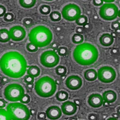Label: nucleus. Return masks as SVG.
<instances>
[{
	"mask_svg": "<svg viewBox=\"0 0 120 120\" xmlns=\"http://www.w3.org/2000/svg\"><path fill=\"white\" fill-rule=\"evenodd\" d=\"M0 67L5 75L15 79L23 76L27 67L25 57L16 51H10L3 55L0 59Z\"/></svg>",
	"mask_w": 120,
	"mask_h": 120,
	"instance_id": "obj_1",
	"label": "nucleus"
},
{
	"mask_svg": "<svg viewBox=\"0 0 120 120\" xmlns=\"http://www.w3.org/2000/svg\"><path fill=\"white\" fill-rule=\"evenodd\" d=\"M73 56L75 61L80 65H90L97 60L98 52L94 46L85 42L76 47L73 52Z\"/></svg>",
	"mask_w": 120,
	"mask_h": 120,
	"instance_id": "obj_2",
	"label": "nucleus"
},
{
	"mask_svg": "<svg viewBox=\"0 0 120 120\" xmlns=\"http://www.w3.org/2000/svg\"><path fill=\"white\" fill-rule=\"evenodd\" d=\"M29 41L42 48L49 45L52 39V32L44 26H38L33 28L29 34Z\"/></svg>",
	"mask_w": 120,
	"mask_h": 120,
	"instance_id": "obj_3",
	"label": "nucleus"
},
{
	"mask_svg": "<svg viewBox=\"0 0 120 120\" xmlns=\"http://www.w3.org/2000/svg\"><path fill=\"white\" fill-rule=\"evenodd\" d=\"M56 82L49 76L40 78L34 85L36 93L41 97L48 98L55 94L56 90Z\"/></svg>",
	"mask_w": 120,
	"mask_h": 120,
	"instance_id": "obj_4",
	"label": "nucleus"
},
{
	"mask_svg": "<svg viewBox=\"0 0 120 120\" xmlns=\"http://www.w3.org/2000/svg\"><path fill=\"white\" fill-rule=\"evenodd\" d=\"M7 110L12 120H27L30 119V110L21 102L10 103L7 106Z\"/></svg>",
	"mask_w": 120,
	"mask_h": 120,
	"instance_id": "obj_5",
	"label": "nucleus"
},
{
	"mask_svg": "<svg viewBox=\"0 0 120 120\" xmlns=\"http://www.w3.org/2000/svg\"><path fill=\"white\" fill-rule=\"evenodd\" d=\"M25 94L23 87L18 84L12 83L8 85L4 89V92L5 98L11 102L20 101Z\"/></svg>",
	"mask_w": 120,
	"mask_h": 120,
	"instance_id": "obj_6",
	"label": "nucleus"
},
{
	"mask_svg": "<svg viewBox=\"0 0 120 120\" xmlns=\"http://www.w3.org/2000/svg\"><path fill=\"white\" fill-rule=\"evenodd\" d=\"M119 9L113 3H105L101 6L99 10L100 16L106 21H112L118 16Z\"/></svg>",
	"mask_w": 120,
	"mask_h": 120,
	"instance_id": "obj_7",
	"label": "nucleus"
},
{
	"mask_svg": "<svg viewBox=\"0 0 120 120\" xmlns=\"http://www.w3.org/2000/svg\"><path fill=\"white\" fill-rule=\"evenodd\" d=\"M40 60L42 66L51 68L59 64L60 58L56 52L53 50H49L45 51L41 54Z\"/></svg>",
	"mask_w": 120,
	"mask_h": 120,
	"instance_id": "obj_8",
	"label": "nucleus"
},
{
	"mask_svg": "<svg viewBox=\"0 0 120 120\" xmlns=\"http://www.w3.org/2000/svg\"><path fill=\"white\" fill-rule=\"evenodd\" d=\"M81 10L76 4H69L63 7L62 11L63 18L69 21H76L81 15Z\"/></svg>",
	"mask_w": 120,
	"mask_h": 120,
	"instance_id": "obj_9",
	"label": "nucleus"
},
{
	"mask_svg": "<svg viewBox=\"0 0 120 120\" xmlns=\"http://www.w3.org/2000/svg\"><path fill=\"white\" fill-rule=\"evenodd\" d=\"M99 80L104 83H110L114 81L116 74L115 70L109 66H104L100 68L98 71Z\"/></svg>",
	"mask_w": 120,
	"mask_h": 120,
	"instance_id": "obj_10",
	"label": "nucleus"
},
{
	"mask_svg": "<svg viewBox=\"0 0 120 120\" xmlns=\"http://www.w3.org/2000/svg\"><path fill=\"white\" fill-rule=\"evenodd\" d=\"M9 33L11 39L16 42L21 41L26 37V31L21 26H14L10 29Z\"/></svg>",
	"mask_w": 120,
	"mask_h": 120,
	"instance_id": "obj_11",
	"label": "nucleus"
},
{
	"mask_svg": "<svg viewBox=\"0 0 120 120\" xmlns=\"http://www.w3.org/2000/svg\"><path fill=\"white\" fill-rule=\"evenodd\" d=\"M65 85L70 90H77L82 86V81L81 78L77 75H71L66 80Z\"/></svg>",
	"mask_w": 120,
	"mask_h": 120,
	"instance_id": "obj_12",
	"label": "nucleus"
},
{
	"mask_svg": "<svg viewBox=\"0 0 120 120\" xmlns=\"http://www.w3.org/2000/svg\"><path fill=\"white\" fill-rule=\"evenodd\" d=\"M104 100L102 96L98 93L93 94L89 96L88 102L89 105L93 108H99L102 106Z\"/></svg>",
	"mask_w": 120,
	"mask_h": 120,
	"instance_id": "obj_13",
	"label": "nucleus"
},
{
	"mask_svg": "<svg viewBox=\"0 0 120 120\" xmlns=\"http://www.w3.org/2000/svg\"><path fill=\"white\" fill-rule=\"evenodd\" d=\"M61 110L64 114L71 116L76 112L77 107L74 102L70 101H66L62 105Z\"/></svg>",
	"mask_w": 120,
	"mask_h": 120,
	"instance_id": "obj_14",
	"label": "nucleus"
},
{
	"mask_svg": "<svg viewBox=\"0 0 120 120\" xmlns=\"http://www.w3.org/2000/svg\"><path fill=\"white\" fill-rule=\"evenodd\" d=\"M46 116L51 120H57L62 116V112L59 106H50L46 111Z\"/></svg>",
	"mask_w": 120,
	"mask_h": 120,
	"instance_id": "obj_15",
	"label": "nucleus"
},
{
	"mask_svg": "<svg viewBox=\"0 0 120 120\" xmlns=\"http://www.w3.org/2000/svg\"><path fill=\"white\" fill-rule=\"evenodd\" d=\"M102 97L104 101H106L110 103H112L117 99V94L112 90H108L103 93Z\"/></svg>",
	"mask_w": 120,
	"mask_h": 120,
	"instance_id": "obj_16",
	"label": "nucleus"
},
{
	"mask_svg": "<svg viewBox=\"0 0 120 120\" xmlns=\"http://www.w3.org/2000/svg\"><path fill=\"white\" fill-rule=\"evenodd\" d=\"M99 41L100 44L103 46H110L113 44L114 38L111 34L105 33L100 37Z\"/></svg>",
	"mask_w": 120,
	"mask_h": 120,
	"instance_id": "obj_17",
	"label": "nucleus"
},
{
	"mask_svg": "<svg viewBox=\"0 0 120 120\" xmlns=\"http://www.w3.org/2000/svg\"><path fill=\"white\" fill-rule=\"evenodd\" d=\"M84 76L86 80L93 81L97 79L98 73L93 68L86 70L84 72Z\"/></svg>",
	"mask_w": 120,
	"mask_h": 120,
	"instance_id": "obj_18",
	"label": "nucleus"
},
{
	"mask_svg": "<svg viewBox=\"0 0 120 120\" xmlns=\"http://www.w3.org/2000/svg\"><path fill=\"white\" fill-rule=\"evenodd\" d=\"M9 31L6 29L0 30V41L2 42H7L11 39Z\"/></svg>",
	"mask_w": 120,
	"mask_h": 120,
	"instance_id": "obj_19",
	"label": "nucleus"
},
{
	"mask_svg": "<svg viewBox=\"0 0 120 120\" xmlns=\"http://www.w3.org/2000/svg\"><path fill=\"white\" fill-rule=\"evenodd\" d=\"M41 73L39 68L37 66H31L27 70L28 75H30L33 77H37L39 76Z\"/></svg>",
	"mask_w": 120,
	"mask_h": 120,
	"instance_id": "obj_20",
	"label": "nucleus"
},
{
	"mask_svg": "<svg viewBox=\"0 0 120 120\" xmlns=\"http://www.w3.org/2000/svg\"><path fill=\"white\" fill-rule=\"evenodd\" d=\"M20 5L25 8H30L33 7L36 3V0H19Z\"/></svg>",
	"mask_w": 120,
	"mask_h": 120,
	"instance_id": "obj_21",
	"label": "nucleus"
},
{
	"mask_svg": "<svg viewBox=\"0 0 120 120\" xmlns=\"http://www.w3.org/2000/svg\"><path fill=\"white\" fill-rule=\"evenodd\" d=\"M68 93L64 90H60L56 93V98L59 101H66L68 99Z\"/></svg>",
	"mask_w": 120,
	"mask_h": 120,
	"instance_id": "obj_22",
	"label": "nucleus"
},
{
	"mask_svg": "<svg viewBox=\"0 0 120 120\" xmlns=\"http://www.w3.org/2000/svg\"><path fill=\"white\" fill-rule=\"evenodd\" d=\"M72 40L74 44H81L84 41V37L82 34L78 33L75 34L72 36Z\"/></svg>",
	"mask_w": 120,
	"mask_h": 120,
	"instance_id": "obj_23",
	"label": "nucleus"
},
{
	"mask_svg": "<svg viewBox=\"0 0 120 120\" xmlns=\"http://www.w3.org/2000/svg\"><path fill=\"white\" fill-rule=\"evenodd\" d=\"M50 18L52 21L57 22L61 19V15L58 11H53L50 13Z\"/></svg>",
	"mask_w": 120,
	"mask_h": 120,
	"instance_id": "obj_24",
	"label": "nucleus"
},
{
	"mask_svg": "<svg viewBox=\"0 0 120 120\" xmlns=\"http://www.w3.org/2000/svg\"><path fill=\"white\" fill-rule=\"evenodd\" d=\"M87 22V18L84 15H80L76 20V23L79 26H84Z\"/></svg>",
	"mask_w": 120,
	"mask_h": 120,
	"instance_id": "obj_25",
	"label": "nucleus"
},
{
	"mask_svg": "<svg viewBox=\"0 0 120 120\" xmlns=\"http://www.w3.org/2000/svg\"><path fill=\"white\" fill-rule=\"evenodd\" d=\"M56 74L59 76L65 75L67 72V69L66 67L63 66H59L55 68Z\"/></svg>",
	"mask_w": 120,
	"mask_h": 120,
	"instance_id": "obj_26",
	"label": "nucleus"
},
{
	"mask_svg": "<svg viewBox=\"0 0 120 120\" xmlns=\"http://www.w3.org/2000/svg\"><path fill=\"white\" fill-rule=\"evenodd\" d=\"M39 10L41 14L44 15H47L51 12V8L49 6L44 4L41 6Z\"/></svg>",
	"mask_w": 120,
	"mask_h": 120,
	"instance_id": "obj_27",
	"label": "nucleus"
},
{
	"mask_svg": "<svg viewBox=\"0 0 120 120\" xmlns=\"http://www.w3.org/2000/svg\"><path fill=\"white\" fill-rule=\"evenodd\" d=\"M26 47L29 52H36L38 50V46L35 44L31 42L28 43L26 45Z\"/></svg>",
	"mask_w": 120,
	"mask_h": 120,
	"instance_id": "obj_28",
	"label": "nucleus"
},
{
	"mask_svg": "<svg viewBox=\"0 0 120 120\" xmlns=\"http://www.w3.org/2000/svg\"><path fill=\"white\" fill-rule=\"evenodd\" d=\"M58 55L60 56H66L68 53V50L66 47H60L58 49Z\"/></svg>",
	"mask_w": 120,
	"mask_h": 120,
	"instance_id": "obj_29",
	"label": "nucleus"
},
{
	"mask_svg": "<svg viewBox=\"0 0 120 120\" xmlns=\"http://www.w3.org/2000/svg\"><path fill=\"white\" fill-rule=\"evenodd\" d=\"M0 120H8L10 119L7 111L2 109H0Z\"/></svg>",
	"mask_w": 120,
	"mask_h": 120,
	"instance_id": "obj_30",
	"label": "nucleus"
},
{
	"mask_svg": "<svg viewBox=\"0 0 120 120\" xmlns=\"http://www.w3.org/2000/svg\"><path fill=\"white\" fill-rule=\"evenodd\" d=\"M4 19V21H6V22H12V21L14 20V16L13 14L12 13L8 12L5 14Z\"/></svg>",
	"mask_w": 120,
	"mask_h": 120,
	"instance_id": "obj_31",
	"label": "nucleus"
},
{
	"mask_svg": "<svg viewBox=\"0 0 120 120\" xmlns=\"http://www.w3.org/2000/svg\"><path fill=\"white\" fill-rule=\"evenodd\" d=\"M33 22L32 19L30 18H26L23 20V25L26 27H30L33 25Z\"/></svg>",
	"mask_w": 120,
	"mask_h": 120,
	"instance_id": "obj_32",
	"label": "nucleus"
},
{
	"mask_svg": "<svg viewBox=\"0 0 120 120\" xmlns=\"http://www.w3.org/2000/svg\"><path fill=\"white\" fill-rule=\"evenodd\" d=\"M30 101V97L28 94H24L20 100V102L23 104H28Z\"/></svg>",
	"mask_w": 120,
	"mask_h": 120,
	"instance_id": "obj_33",
	"label": "nucleus"
},
{
	"mask_svg": "<svg viewBox=\"0 0 120 120\" xmlns=\"http://www.w3.org/2000/svg\"><path fill=\"white\" fill-rule=\"evenodd\" d=\"M24 80L26 83H33L34 82V77L28 75L24 77Z\"/></svg>",
	"mask_w": 120,
	"mask_h": 120,
	"instance_id": "obj_34",
	"label": "nucleus"
},
{
	"mask_svg": "<svg viewBox=\"0 0 120 120\" xmlns=\"http://www.w3.org/2000/svg\"><path fill=\"white\" fill-rule=\"evenodd\" d=\"M46 116V113L44 112H39L37 115V118L39 120H45Z\"/></svg>",
	"mask_w": 120,
	"mask_h": 120,
	"instance_id": "obj_35",
	"label": "nucleus"
},
{
	"mask_svg": "<svg viewBox=\"0 0 120 120\" xmlns=\"http://www.w3.org/2000/svg\"><path fill=\"white\" fill-rule=\"evenodd\" d=\"M111 28L113 30H116L120 28V23L118 21L112 22L111 24Z\"/></svg>",
	"mask_w": 120,
	"mask_h": 120,
	"instance_id": "obj_36",
	"label": "nucleus"
},
{
	"mask_svg": "<svg viewBox=\"0 0 120 120\" xmlns=\"http://www.w3.org/2000/svg\"><path fill=\"white\" fill-rule=\"evenodd\" d=\"M103 0H93V3L94 6L99 7L102 5L103 4Z\"/></svg>",
	"mask_w": 120,
	"mask_h": 120,
	"instance_id": "obj_37",
	"label": "nucleus"
},
{
	"mask_svg": "<svg viewBox=\"0 0 120 120\" xmlns=\"http://www.w3.org/2000/svg\"><path fill=\"white\" fill-rule=\"evenodd\" d=\"M34 88L33 83H26V89L28 91H31Z\"/></svg>",
	"mask_w": 120,
	"mask_h": 120,
	"instance_id": "obj_38",
	"label": "nucleus"
},
{
	"mask_svg": "<svg viewBox=\"0 0 120 120\" xmlns=\"http://www.w3.org/2000/svg\"><path fill=\"white\" fill-rule=\"evenodd\" d=\"M88 118L90 120H97L98 119V115L94 113H91L89 115Z\"/></svg>",
	"mask_w": 120,
	"mask_h": 120,
	"instance_id": "obj_39",
	"label": "nucleus"
},
{
	"mask_svg": "<svg viewBox=\"0 0 120 120\" xmlns=\"http://www.w3.org/2000/svg\"><path fill=\"white\" fill-rule=\"evenodd\" d=\"M6 12L5 7L3 5H0V16L2 17L5 15Z\"/></svg>",
	"mask_w": 120,
	"mask_h": 120,
	"instance_id": "obj_40",
	"label": "nucleus"
},
{
	"mask_svg": "<svg viewBox=\"0 0 120 120\" xmlns=\"http://www.w3.org/2000/svg\"><path fill=\"white\" fill-rule=\"evenodd\" d=\"M59 45L56 42H53L51 45V47L53 49V51L55 52H57L58 49L59 48Z\"/></svg>",
	"mask_w": 120,
	"mask_h": 120,
	"instance_id": "obj_41",
	"label": "nucleus"
},
{
	"mask_svg": "<svg viewBox=\"0 0 120 120\" xmlns=\"http://www.w3.org/2000/svg\"><path fill=\"white\" fill-rule=\"evenodd\" d=\"M7 103V102L5 101V100L1 98L0 99V109H3L6 106V104Z\"/></svg>",
	"mask_w": 120,
	"mask_h": 120,
	"instance_id": "obj_42",
	"label": "nucleus"
},
{
	"mask_svg": "<svg viewBox=\"0 0 120 120\" xmlns=\"http://www.w3.org/2000/svg\"><path fill=\"white\" fill-rule=\"evenodd\" d=\"M9 82V79L6 77H3L1 80V82L3 85H5L6 84Z\"/></svg>",
	"mask_w": 120,
	"mask_h": 120,
	"instance_id": "obj_43",
	"label": "nucleus"
},
{
	"mask_svg": "<svg viewBox=\"0 0 120 120\" xmlns=\"http://www.w3.org/2000/svg\"><path fill=\"white\" fill-rule=\"evenodd\" d=\"M84 30H85L82 27H78L76 28V31L78 34H81L84 33Z\"/></svg>",
	"mask_w": 120,
	"mask_h": 120,
	"instance_id": "obj_44",
	"label": "nucleus"
},
{
	"mask_svg": "<svg viewBox=\"0 0 120 120\" xmlns=\"http://www.w3.org/2000/svg\"><path fill=\"white\" fill-rule=\"evenodd\" d=\"M111 52L112 55H116L119 53V51L118 49L116 48H113L111 50Z\"/></svg>",
	"mask_w": 120,
	"mask_h": 120,
	"instance_id": "obj_45",
	"label": "nucleus"
},
{
	"mask_svg": "<svg viewBox=\"0 0 120 120\" xmlns=\"http://www.w3.org/2000/svg\"><path fill=\"white\" fill-rule=\"evenodd\" d=\"M74 102L77 106H80L82 103V101L81 100L79 99H76L74 100Z\"/></svg>",
	"mask_w": 120,
	"mask_h": 120,
	"instance_id": "obj_46",
	"label": "nucleus"
},
{
	"mask_svg": "<svg viewBox=\"0 0 120 120\" xmlns=\"http://www.w3.org/2000/svg\"><path fill=\"white\" fill-rule=\"evenodd\" d=\"M30 114L32 116H35L37 114V111L35 109H31L30 110Z\"/></svg>",
	"mask_w": 120,
	"mask_h": 120,
	"instance_id": "obj_47",
	"label": "nucleus"
},
{
	"mask_svg": "<svg viewBox=\"0 0 120 120\" xmlns=\"http://www.w3.org/2000/svg\"><path fill=\"white\" fill-rule=\"evenodd\" d=\"M112 116L113 118L116 119V120L117 119H119L120 117V115H119L118 113H114L112 115Z\"/></svg>",
	"mask_w": 120,
	"mask_h": 120,
	"instance_id": "obj_48",
	"label": "nucleus"
},
{
	"mask_svg": "<svg viewBox=\"0 0 120 120\" xmlns=\"http://www.w3.org/2000/svg\"><path fill=\"white\" fill-rule=\"evenodd\" d=\"M110 103L109 102H107L106 101H104L103 102V106H105V107H109L110 106Z\"/></svg>",
	"mask_w": 120,
	"mask_h": 120,
	"instance_id": "obj_49",
	"label": "nucleus"
},
{
	"mask_svg": "<svg viewBox=\"0 0 120 120\" xmlns=\"http://www.w3.org/2000/svg\"><path fill=\"white\" fill-rule=\"evenodd\" d=\"M89 28H90V25L89 24H87V23H86V24L84 25V26H83V28L84 29V30L85 29H86V30H88V29H89Z\"/></svg>",
	"mask_w": 120,
	"mask_h": 120,
	"instance_id": "obj_50",
	"label": "nucleus"
},
{
	"mask_svg": "<svg viewBox=\"0 0 120 120\" xmlns=\"http://www.w3.org/2000/svg\"><path fill=\"white\" fill-rule=\"evenodd\" d=\"M111 34L112 36V37H113L114 38H116V37H117V34L115 32H112Z\"/></svg>",
	"mask_w": 120,
	"mask_h": 120,
	"instance_id": "obj_51",
	"label": "nucleus"
},
{
	"mask_svg": "<svg viewBox=\"0 0 120 120\" xmlns=\"http://www.w3.org/2000/svg\"><path fill=\"white\" fill-rule=\"evenodd\" d=\"M115 0H103V1L105 3H113L115 1Z\"/></svg>",
	"mask_w": 120,
	"mask_h": 120,
	"instance_id": "obj_52",
	"label": "nucleus"
},
{
	"mask_svg": "<svg viewBox=\"0 0 120 120\" xmlns=\"http://www.w3.org/2000/svg\"><path fill=\"white\" fill-rule=\"evenodd\" d=\"M115 32L117 34H120V28L119 29H116L115 30Z\"/></svg>",
	"mask_w": 120,
	"mask_h": 120,
	"instance_id": "obj_53",
	"label": "nucleus"
},
{
	"mask_svg": "<svg viewBox=\"0 0 120 120\" xmlns=\"http://www.w3.org/2000/svg\"><path fill=\"white\" fill-rule=\"evenodd\" d=\"M116 111H117V113L120 115V106H119V107L117 108Z\"/></svg>",
	"mask_w": 120,
	"mask_h": 120,
	"instance_id": "obj_54",
	"label": "nucleus"
},
{
	"mask_svg": "<svg viewBox=\"0 0 120 120\" xmlns=\"http://www.w3.org/2000/svg\"><path fill=\"white\" fill-rule=\"evenodd\" d=\"M56 84H57L58 85H59L60 83V81L59 80H57L56 81Z\"/></svg>",
	"mask_w": 120,
	"mask_h": 120,
	"instance_id": "obj_55",
	"label": "nucleus"
},
{
	"mask_svg": "<svg viewBox=\"0 0 120 120\" xmlns=\"http://www.w3.org/2000/svg\"><path fill=\"white\" fill-rule=\"evenodd\" d=\"M118 16H119V17H120V10L119 11V12H118Z\"/></svg>",
	"mask_w": 120,
	"mask_h": 120,
	"instance_id": "obj_56",
	"label": "nucleus"
},
{
	"mask_svg": "<svg viewBox=\"0 0 120 120\" xmlns=\"http://www.w3.org/2000/svg\"><path fill=\"white\" fill-rule=\"evenodd\" d=\"M110 119H112V120H116V119H115L114 118H109V119H108V120H110Z\"/></svg>",
	"mask_w": 120,
	"mask_h": 120,
	"instance_id": "obj_57",
	"label": "nucleus"
},
{
	"mask_svg": "<svg viewBox=\"0 0 120 120\" xmlns=\"http://www.w3.org/2000/svg\"><path fill=\"white\" fill-rule=\"evenodd\" d=\"M44 0L48 1H52V0Z\"/></svg>",
	"mask_w": 120,
	"mask_h": 120,
	"instance_id": "obj_58",
	"label": "nucleus"
}]
</instances>
